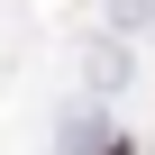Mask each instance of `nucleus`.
<instances>
[{
  "mask_svg": "<svg viewBox=\"0 0 155 155\" xmlns=\"http://www.w3.org/2000/svg\"><path fill=\"white\" fill-rule=\"evenodd\" d=\"M101 155H128V137H110V146H101Z\"/></svg>",
  "mask_w": 155,
  "mask_h": 155,
  "instance_id": "f257e3e1",
  "label": "nucleus"
}]
</instances>
